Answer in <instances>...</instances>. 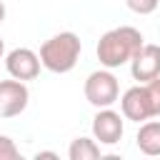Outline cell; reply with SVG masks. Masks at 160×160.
<instances>
[{"mask_svg":"<svg viewBox=\"0 0 160 160\" xmlns=\"http://www.w3.org/2000/svg\"><path fill=\"white\" fill-rule=\"evenodd\" d=\"M140 48H142V32L132 25H120V28H112L100 35L95 52H98V60L102 68L115 70V68L130 62Z\"/></svg>","mask_w":160,"mask_h":160,"instance_id":"cell-1","label":"cell"},{"mask_svg":"<svg viewBox=\"0 0 160 160\" xmlns=\"http://www.w3.org/2000/svg\"><path fill=\"white\" fill-rule=\"evenodd\" d=\"M80 50H82V42L75 32H70V30L58 32L40 45V65L50 72H58V75L70 72L78 65Z\"/></svg>","mask_w":160,"mask_h":160,"instance_id":"cell-2","label":"cell"},{"mask_svg":"<svg viewBox=\"0 0 160 160\" xmlns=\"http://www.w3.org/2000/svg\"><path fill=\"white\" fill-rule=\"evenodd\" d=\"M82 90H85V100L92 108H110L120 98V82H118V78L108 68L90 72Z\"/></svg>","mask_w":160,"mask_h":160,"instance_id":"cell-3","label":"cell"},{"mask_svg":"<svg viewBox=\"0 0 160 160\" xmlns=\"http://www.w3.org/2000/svg\"><path fill=\"white\" fill-rule=\"evenodd\" d=\"M122 132H125L122 115L115 112L112 108H98V112L92 118V138L100 145H118Z\"/></svg>","mask_w":160,"mask_h":160,"instance_id":"cell-4","label":"cell"},{"mask_svg":"<svg viewBox=\"0 0 160 160\" xmlns=\"http://www.w3.org/2000/svg\"><path fill=\"white\" fill-rule=\"evenodd\" d=\"M5 70L15 80H35L40 75V55L30 48H15L5 55Z\"/></svg>","mask_w":160,"mask_h":160,"instance_id":"cell-5","label":"cell"},{"mask_svg":"<svg viewBox=\"0 0 160 160\" xmlns=\"http://www.w3.org/2000/svg\"><path fill=\"white\" fill-rule=\"evenodd\" d=\"M30 102V90L22 80H0V118L20 115Z\"/></svg>","mask_w":160,"mask_h":160,"instance_id":"cell-6","label":"cell"},{"mask_svg":"<svg viewBox=\"0 0 160 160\" xmlns=\"http://www.w3.org/2000/svg\"><path fill=\"white\" fill-rule=\"evenodd\" d=\"M120 110H122V118L125 120H132V122H142V120H150L152 118V108H150V98H148V90L145 85H132L122 92L120 98Z\"/></svg>","mask_w":160,"mask_h":160,"instance_id":"cell-7","label":"cell"},{"mask_svg":"<svg viewBox=\"0 0 160 160\" xmlns=\"http://www.w3.org/2000/svg\"><path fill=\"white\" fill-rule=\"evenodd\" d=\"M130 72L138 82H148L160 75V45L142 42V48L130 60Z\"/></svg>","mask_w":160,"mask_h":160,"instance_id":"cell-8","label":"cell"},{"mask_svg":"<svg viewBox=\"0 0 160 160\" xmlns=\"http://www.w3.org/2000/svg\"><path fill=\"white\" fill-rule=\"evenodd\" d=\"M135 142H138L140 152L158 158L160 155V120H142Z\"/></svg>","mask_w":160,"mask_h":160,"instance_id":"cell-9","label":"cell"},{"mask_svg":"<svg viewBox=\"0 0 160 160\" xmlns=\"http://www.w3.org/2000/svg\"><path fill=\"white\" fill-rule=\"evenodd\" d=\"M70 160H98L100 158V142L95 138H75L68 148Z\"/></svg>","mask_w":160,"mask_h":160,"instance_id":"cell-10","label":"cell"},{"mask_svg":"<svg viewBox=\"0 0 160 160\" xmlns=\"http://www.w3.org/2000/svg\"><path fill=\"white\" fill-rule=\"evenodd\" d=\"M145 90H148V98H150V108H152V118H160V75L142 82Z\"/></svg>","mask_w":160,"mask_h":160,"instance_id":"cell-11","label":"cell"},{"mask_svg":"<svg viewBox=\"0 0 160 160\" xmlns=\"http://www.w3.org/2000/svg\"><path fill=\"white\" fill-rule=\"evenodd\" d=\"M0 160H20V150L8 135H0Z\"/></svg>","mask_w":160,"mask_h":160,"instance_id":"cell-12","label":"cell"},{"mask_svg":"<svg viewBox=\"0 0 160 160\" xmlns=\"http://www.w3.org/2000/svg\"><path fill=\"white\" fill-rule=\"evenodd\" d=\"M158 2H160V0H125V5H128L132 12H138V15H150V12H155V10H158Z\"/></svg>","mask_w":160,"mask_h":160,"instance_id":"cell-13","label":"cell"},{"mask_svg":"<svg viewBox=\"0 0 160 160\" xmlns=\"http://www.w3.org/2000/svg\"><path fill=\"white\" fill-rule=\"evenodd\" d=\"M42 158H50V160H58V152H52V150H40V152H35V160H42Z\"/></svg>","mask_w":160,"mask_h":160,"instance_id":"cell-14","label":"cell"},{"mask_svg":"<svg viewBox=\"0 0 160 160\" xmlns=\"http://www.w3.org/2000/svg\"><path fill=\"white\" fill-rule=\"evenodd\" d=\"M5 12H8V10H5V2H2V0H0V22H2V20H5Z\"/></svg>","mask_w":160,"mask_h":160,"instance_id":"cell-15","label":"cell"},{"mask_svg":"<svg viewBox=\"0 0 160 160\" xmlns=\"http://www.w3.org/2000/svg\"><path fill=\"white\" fill-rule=\"evenodd\" d=\"M2 55H5V42H2V38H0V60H2Z\"/></svg>","mask_w":160,"mask_h":160,"instance_id":"cell-16","label":"cell"}]
</instances>
